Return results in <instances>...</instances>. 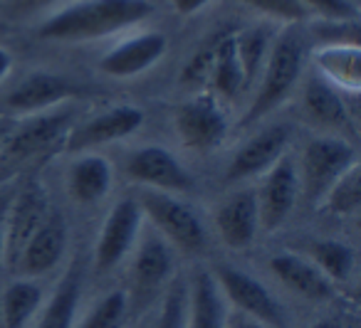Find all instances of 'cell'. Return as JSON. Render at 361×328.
Returning <instances> with one entry per match:
<instances>
[{
  "instance_id": "cell-37",
  "label": "cell",
  "mask_w": 361,
  "mask_h": 328,
  "mask_svg": "<svg viewBox=\"0 0 361 328\" xmlns=\"http://www.w3.org/2000/svg\"><path fill=\"white\" fill-rule=\"evenodd\" d=\"M211 0H171V6H173V11L178 13V15H196L198 11H203V8L208 6Z\"/></svg>"
},
{
  "instance_id": "cell-4",
  "label": "cell",
  "mask_w": 361,
  "mask_h": 328,
  "mask_svg": "<svg viewBox=\"0 0 361 328\" xmlns=\"http://www.w3.org/2000/svg\"><path fill=\"white\" fill-rule=\"evenodd\" d=\"M354 163H359L356 151L346 139H334V136L312 139L302 153V165L297 168L300 190L305 193L307 203L322 205L331 185Z\"/></svg>"
},
{
  "instance_id": "cell-9",
  "label": "cell",
  "mask_w": 361,
  "mask_h": 328,
  "mask_svg": "<svg viewBox=\"0 0 361 328\" xmlns=\"http://www.w3.org/2000/svg\"><path fill=\"white\" fill-rule=\"evenodd\" d=\"M50 215V200L47 190L40 180L30 178L18 183L13 195L11 210H8L6 222V262L11 269H16L25 244L32 239V234L42 227V222Z\"/></svg>"
},
{
  "instance_id": "cell-35",
  "label": "cell",
  "mask_w": 361,
  "mask_h": 328,
  "mask_svg": "<svg viewBox=\"0 0 361 328\" xmlns=\"http://www.w3.org/2000/svg\"><path fill=\"white\" fill-rule=\"evenodd\" d=\"M16 188H18V180L13 178H8L6 183H0V267L6 262V222H8V210H11Z\"/></svg>"
},
{
  "instance_id": "cell-8",
  "label": "cell",
  "mask_w": 361,
  "mask_h": 328,
  "mask_svg": "<svg viewBox=\"0 0 361 328\" xmlns=\"http://www.w3.org/2000/svg\"><path fill=\"white\" fill-rule=\"evenodd\" d=\"M144 215L136 203V198H124L109 210L104 225L99 229V237L94 242V272L109 274L116 269L139 242Z\"/></svg>"
},
{
  "instance_id": "cell-3",
  "label": "cell",
  "mask_w": 361,
  "mask_h": 328,
  "mask_svg": "<svg viewBox=\"0 0 361 328\" xmlns=\"http://www.w3.org/2000/svg\"><path fill=\"white\" fill-rule=\"evenodd\" d=\"M136 203L141 208V215L149 217L154 229L171 247H178L180 252L188 254H196L206 247V227L188 203L159 190H144Z\"/></svg>"
},
{
  "instance_id": "cell-15",
  "label": "cell",
  "mask_w": 361,
  "mask_h": 328,
  "mask_svg": "<svg viewBox=\"0 0 361 328\" xmlns=\"http://www.w3.org/2000/svg\"><path fill=\"white\" fill-rule=\"evenodd\" d=\"M290 126L275 124L267 126L265 131H260L257 136H252L245 146L238 149V153L233 156L231 165L226 170L228 183H240V180L255 178V175H265L282 156L287 153L290 146Z\"/></svg>"
},
{
  "instance_id": "cell-6",
  "label": "cell",
  "mask_w": 361,
  "mask_h": 328,
  "mask_svg": "<svg viewBox=\"0 0 361 328\" xmlns=\"http://www.w3.org/2000/svg\"><path fill=\"white\" fill-rule=\"evenodd\" d=\"M176 136L188 151L208 153L218 149L228 136L226 106L208 89L196 92L173 111Z\"/></svg>"
},
{
  "instance_id": "cell-34",
  "label": "cell",
  "mask_w": 361,
  "mask_h": 328,
  "mask_svg": "<svg viewBox=\"0 0 361 328\" xmlns=\"http://www.w3.org/2000/svg\"><path fill=\"white\" fill-rule=\"evenodd\" d=\"M156 328H186V284L176 282L169 289Z\"/></svg>"
},
{
  "instance_id": "cell-14",
  "label": "cell",
  "mask_w": 361,
  "mask_h": 328,
  "mask_svg": "<svg viewBox=\"0 0 361 328\" xmlns=\"http://www.w3.org/2000/svg\"><path fill=\"white\" fill-rule=\"evenodd\" d=\"M169 50V40L164 32L144 30L126 40L116 42L99 60V70L114 80H131L141 72L151 70Z\"/></svg>"
},
{
  "instance_id": "cell-21",
  "label": "cell",
  "mask_w": 361,
  "mask_h": 328,
  "mask_svg": "<svg viewBox=\"0 0 361 328\" xmlns=\"http://www.w3.org/2000/svg\"><path fill=\"white\" fill-rule=\"evenodd\" d=\"M314 62V75H319L324 82H329L341 94L356 96L361 89V50L351 42L339 45H322L312 52Z\"/></svg>"
},
{
  "instance_id": "cell-32",
  "label": "cell",
  "mask_w": 361,
  "mask_h": 328,
  "mask_svg": "<svg viewBox=\"0 0 361 328\" xmlns=\"http://www.w3.org/2000/svg\"><path fill=\"white\" fill-rule=\"evenodd\" d=\"M243 6H250L252 11L265 13L285 25H300L310 18V13L297 3V0H238Z\"/></svg>"
},
{
  "instance_id": "cell-11",
  "label": "cell",
  "mask_w": 361,
  "mask_h": 328,
  "mask_svg": "<svg viewBox=\"0 0 361 328\" xmlns=\"http://www.w3.org/2000/svg\"><path fill=\"white\" fill-rule=\"evenodd\" d=\"M144 124V111L131 104H116L99 111L92 119L75 124L65 139L67 153H87L97 146H106L131 136Z\"/></svg>"
},
{
  "instance_id": "cell-18",
  "label": "cell",
  "mask_w": 361,
  "mask_h": 328,
  "mask_svg": "<svg viewBox=\"0 0 361 328\" xmlns=\"http://www.w3.org/2000/svg\"><path fill=\"white\" fill-rule=\"evenodd\" d=\"M131 279L139 294H154L173 274V247L159 232H146L134 247Z\"/></svg>"
},
{
  "instance_id": "cell-30",
  "label": "cell",
  "mask_w": 361,
  "mask_h": 328,
  "mask_svg": "<svg viewBox=\"0 0 361 328\" xmlns=\"http://www.w3.org/2000/svg\"><path fill=\"white\" fill-rule=\"evenodd\" d=\"M319 208H324L326 213L339 215V217H351V215L359 213V208H361V168H359V163L351 165V168L331 185Z\"/></svg>"
},
{
  "instance_id": "cell-22",
  "label": "cell",
  "mask_w": 361,
  "mask_h": 328,
  "mask_svg": "<svg viewBox=\"0 0 361 328\" xmlns=\"http://www.w3.org/2000/svg\"><path fill=\"white\" fill-rule=\"evenodd\" d=\"M302 99H305V109L317 124L334 129L339 134H354L356 116L349 111L344 101V94L339 89L324 82L319 75H310L302 87Z\"/></svg>"
},
{
  "instance_id": "cell-10",
  "label": "cell",
  "mask_w": 361,
  "mask_h": 328,
  "mask_svg": "<svg viewBox=\"0 0 361 328\" xmlns=\"http://www.w3.org/2000/svg\"><path fill=\"white\" fill-rule=\"evenodd\" d=\"M126 175L146 190L186 195L196 188L191 170L164 146H141L126 158Z\"/></svg>"
},
{
  "instance_id": "cell-1",
  "label": "cell",
  "mask_w": 361,
  "mask_h": 328,
  "mask_svg": "<svg viewBox=\"0 0 361 328\" xmlns=\"http://www.w3.org/2000/svg\"><path fill=\"white\" fill-rule=\"evenodd\" d=\"M151 13V0H75L47 18L37 32L52 42H92L129 30Z\"/></svg>"
},
{
  "instance_id": "cell-25",
  "label": "cell",
  "mask_w": 361,
  "mask_h": 328,
  "mask_svg": "<svg viewBox=\"0 0 361 328\" xmlns=\"http://www.w3.org/2000/svg\"><path fill=\"white\" fill-rule=\"evenodd\" d=\"M235 27L223 37L221 47L216 52V60H213V67H211V77H208V84L216 94V99L221 101H233L238 99L240 92H245V75H243V67L238 62V55H235Z\"/></svg>"
},
{
  "instance_id": "cell-2",
  "label": "cell",
  "mask_w": 361,
  "mask_h": 328,
  "mask_svg": "<svg viewBox=\"0 0 361 328\" xmlns=\"http://www.w3.org/2000/svg\"><path fill=\"white\" fill-rule=\"evenodd\" d=\"M307 57H310V52H307V40L300 25H285V30L272 40L270 55L262 67L257 94L247 106L245 116L240 119V126L257 124V121H262V116H267L290 99V94L302 80Z\"/></svg>"
},
{
  "instance_id": "cell-40",
  "label": "cell",
  "mask_w": 361,
  "mask_h": 328,
  "mask_svg": "<svg viewBox=\"0 0 361 328\" xmlns=\"http://www.w3.org/2000/svg\"><path fill=\"white\" fill-rule=\"evenodd\" d=\"M11 67H13V55L8 50H3V47H0V82L11 75Z\"/></svg>"
},
{
  "instance_id": "cell-19",
  "label": "cell",
  "mask_w": 361,
  "mask_h": 328,
  "mask_svg": "<svg viewBox=\"0 0 361 328\" xmlns=\"http://www.w3.org/2000/svg\"><path fill=\"white\" fill-rule=\"evenodd\" d=\"M228 308L216 277L196 269L186 284V328H226Z\"/></svg>"
},
{
  "instance_id": "cell-41",
  "label": "cell",
  "mask_w": 361,
  "mask_h": 328,
  "mask_svg": "<svg viewBox=\"0 0 361 328\" xmlns=\"http://www.w3.org/2000/svg\"><path fill=\"white\" fill-rule=\"evenodd\" d=\"M310 328H339L334 321H317L314 326H310Z\"/></svg>"
},
{
  "instance_id": "cell-33",
  "label": "cell",
  "mask_w": 361,
  "mask_h": 328,
  "mask_svg": "<svg viewBox=\"0 0 361 328\" xmlns=\"http://www.w3.org/2000/svg\"><path fill=\"white\" fill-rule=\"evenodd\" d=\"M307 13H317L324 20L334 23H356L359 20V6L356 0H297Z\"/></svg>"
},
{
  "instance_id": "cell-5",
  "label": "cell",
  "mask_w": 361,
  "mask_h": 328,
  "mask_svg": "<svg viewBox=\"0 0 361 328\" xmlns=\"http://www.w3.org/2000/svg\"><path fill=\"white\" fill-rule=\"evenodd\" d=\"M75 94L77 87L72 84L70 77L47 70H32L0 94V116L20 121L55 109Z\"/></svg>"
},
{
  "instance_id": "cell-39",
  "label": "cell",
  "mask_w": 361,
  "mask_h": 328,
  "mask_svg": "<svg viewBox=\"0 0 361 328\" xmlns=\"http://www.w3.org/2000/svg\"><path fill=\"white\" fill-rule=\"evenodd\" d=\"M47 3H50V0H11V6L16 13H32V11H37V8L47 6Z\"/></svg>"
},
{
  "instance_id": "cell-7",
  "label": "cell",
  "mask_w": 361,
  "mask_h": 328,
  "mask_svg": "<svg viewBox=\"0 0 361 328\" xmlns=\"http://www.w3.org/2000/svg\"><path fill=\"white\" fill-rule=\"evenodd\" d=\"M216 284L221 289L223 298L233 303V308L250 318H257L270 328H285V306L277 301V296L265 286L262 282H257L255 277H250L247 272L231 264H221L213 272Z\"/></svg>"
},
{
  "instance_id": "cell-24",
  "label": "cell",
  "mask_w": 361,
  "mask_h": 328,
  "mask_svg": "<svg viewBox=\"0 0 361 328\" xmlns=\"http://www.w3.org/2000/svg\"><path fill=\"white\" fill-rule=\"evenodd\" d=\"M82 296V272L80 267H72L57 284L55 294L42 308V316L35 328H75L77 308Z\"/></svg>"
},
{
  "instance_id": "cell-26",
  "label": "cell",
  "mask_w": 361,
  "mask_h": 328,
  "mask_svg": "<svg viewBox=\"0 0 361 328\" xmlns=\"http://www.w3.org/2000/svg\"><path fill=\"white\" fill-rule=\"evenodd\" d=\"M42 286L35 279L18 277L3 291L0 301V321L6 328H25V323L40 311Z\"/></svg>"
},
{
  "instance_id": "cell-13",
  "label": "cell",
  "mask_w": 361,
  "mask_h": 328,
  "mask_svg": "<svg viewBox=\"0 0 361 328\" xmlns=\"http://www.w3.org/2000/svg\"><path fill=\"white\" fill-rule=\"evenodd\" d=\"M300 200V173L297 163L290 153H285L270 170L265 173V183L257 193L260 205V227L265 232H275L287 222Z\"/></svg>"
},
{
  "instance_id": "cell-17",
  "label": "cell",
  "mask_w": 361,
  "mask_h": 328,
  "mask_svg": "<svg viewBox=\"0 0 361 328\" xmlns=\"http://www.w3.org/2000/svg\"><path fill=\"white\" fill-rule=\"evenodd\" d=\"M65 247H67V225L60 217V213H52L50 210L42 227L32 234V239L23 249L20 259L16 264V272L27 279H37L42 274H50L62 262Z\"/></svg>"
},
{
  "instance_id": "cell-38",
  "label": "cell",
  "mask_w": 361,
  "mask_h": 328,
  "mask_svg": "<svg viewBox=\"0 0 361 328\" xmlns=\"http://www.w3.org/2000/svg\"><path fill=\"white\" fill-rule=\"evenodd\" d=\"M18 121L16 119H8V116H0V156H3V151H6L8 146V139H11L13 129H16Z\"/></svg>"
},
{
  "instance_id": "cell-16",
  "label": "cell",
  "mask_w": 361,
  "mask_h": 328,
  "mask_svg": "<svg viewBox=\"0 0 361 328\" xmlns=\"http://www.w3.org/2000/svg\"><path fill=\"white\" fill-rule=\"evenodd\" d=\"M216 229L231 249H247L260 232V205L255 190H238L216 208Z\"/></svg>"
},
{
  "instance_id": "cell-23",
  "label": "cell",
  "mask_w": 361,
  "mask_h": 328,
  "mask_svg": "<svg viewBox=\"0 0 361 328\" xmlns=\"http://www.w3.org/2000/svg\"><path fill=\"white\" fill-rule=\"evenodd\" d=\"M111 183H114V170L104 156L82 153L70 163L67 170V190L77 205H99L109 195Z\"/></svg>"
},
{
  "instance_id": "cell-12",
  "label": "cell",
  "mask_w": 361,
  "mask_h": 328,
  "mask_svg": "<svg viewBox=\"0 0 361 328\" xmlns=\"http://www.w3.org/2000/svg\"><path fill=\"white\" fill-rule=\"evenodd\" d=\"M75 111L62 109V111H42V114L27 116L20 119L13 129L8 146L3 156L13 160L30 158V156L45 153V151L55 149L57 144H65L67 134L75 126Z\"/></svg>"
},
{
  "instance_id": "cell-27",
  "label": "cell",
  "mask_w": 361,
  "mask_h": 328,
  "mask_svg": "<svg viewBox=\"0 0 361 328\" xmlns=\"http://www.w3.org/2000/svg\"><path fill=\"white\" fill-rule=\"evenodd\" d=\"M233 40H235V55L243 67V75H245V89H247L260 77L262 67H265L272 40H275V32L267 25H252V27L235 30Z\"/></svg>"
},
{
  "instance_id": "cell-42",
  "label": "cell",
  "mask_w": 361,
  "mask_h": 328,
  "mask_svg": "<svg viewBox=\"0 0 361 328\" xmlns=\"http://www.w3.org/2000/svg\"><path fill=\"white\" fill-rule=\"evenodd\" d=\"M8 178H11V175H8V173H6V170H0V183H6V180H8Z\"/></svg>"
},
{
  "instance_id": "cell-28",
  "label": "cell",
  "mask_w": 361,
  "mask_h": 328,
  "mask_svg": "<svg viewBox=\"0 0 361 328\" xmlns=\"http://www.w3.org/2000/svg\"><path fill=\"white\" fill-rule=\"evenodd\" d=\"M310 259L331 284L346 282L354 272V249L339 239H319L310 247Z\"/></svg>"
},
{
  "instance_id": "cell-43",
  "label": "cell",
  "mask_w": 361,
  "mask_h": 328,
  "mask_svg": "<svg viewBox=\"0 0 361 328\" xmlns=\"http://www.w3.org/2000/svg\"><path fill=\"white\" fill-rule=\"evenodd\" d=\"M351 328H356V326H351Z\"/></svg>"
},
{
  "instance_id": "cell-20",
  "label": "cell",
  "mask_w": 361,
  "mask_h": 328,
  "mask_svg": "<svg viewBox=\"0 0 361 328\" xmlns=\"http://www.w3.org/2000/svg\"><path fill=\"white\" fill-rule=\"evenodd\" d=\"M270 272L277 282L307 301H326L334 296V284L314 267L307 257L295 252H280L270 259Z\"/></svg>"
},
{
  "instance_id": "cell-31",
  "label": "cell",
  "mask_w": 361,
  "mask_h": 328,
  "mask_svg": "<svg viewBox=\"0 0 361 328\" xmlns=\"http://www.w3.org/2000/svg\"><path fill=\"white\" fill-rule=\"evenodd\" d=\"M129 313V296L124 291H111L92 306L80 328H121Z\"/></svg>"
},
{
  "instance_id": "cell-44",
  "label": "cell",
  "mask_w": 361,
  "mask_h": 328,
  "mask_svg": "<svg viewBox=\"0 0 361 328\" xmlns=\"http://www.w3.org/2000/svg\"><path fill=\"white\" fill-rule=\"evenodd\" d=\"M0 3H3V0H0Z\"/></svg>"
},
{
  "instance_id": "cell-29",
  "label": "cell",
  "mask_w": 361,
  "mask_h": 328,
  "mask_svg": "<svg viewBox=\"0 0 361 328\" xmlns=\"http://www.w3.org/2000/svg\"><path fill=\"white\" fill-rule=\"evenodd\" d=\"M231 30L233 27H221V30L211 32V35L193 50V55L188 57V62L183 65V70H180V84L188 87V89H203V84H206L208 77H211V67H213V60H216L218 47H221L223 37Z\"/></svg>"
},
{
  "instance_id": "cell-36",
  "label": "cell",
  "mask_w": 361,
  "mask_h": 328,
  "mask_svg": "<svg viewBox=\"0 0 361 328\" xmlns=\"http://www.w3.org/2000/svg\"><path fill=\"white\" fill-rule=\"evenodd\" d=\"M226 328H270V326H265L262 321L245 316V313H240V311H233V313H228Z\"/></svg>"
}]
</instances>
